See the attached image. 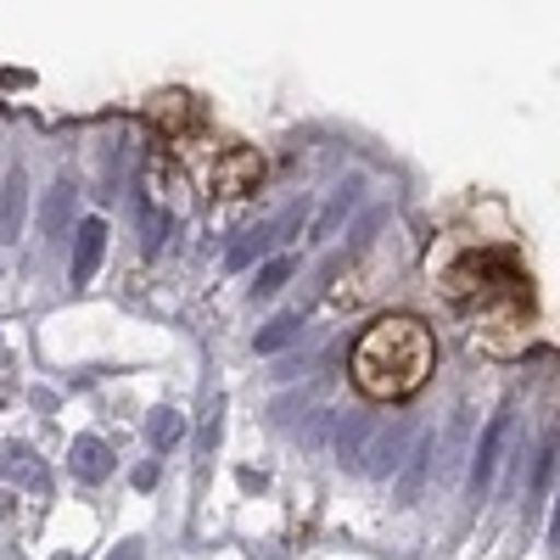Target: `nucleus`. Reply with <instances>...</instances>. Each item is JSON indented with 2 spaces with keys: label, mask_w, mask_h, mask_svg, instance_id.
<instances>
[{
  "label": "nucleus",
  "mask_w": 560,
  "mask_h": 560,
  "mask_svg": "<svg viewBox=\"0 0 560 560\" xmlns=\"http://www.w3.org/2000/svg\"><path fill=\"white\" fill-rule=\"evenodd\" d=\"M443 303L488 353H516L533 337V275L504 242H443L432 253Z\"/></svg>",
  "instance_id": "f257e3e1"
},
{
  "label": "nucleus",
  "mask_w": 560,
  "mask_h": 560,
  "mask_svg": "<svg viewBox=\"0 0 560 560\" xmlns=\"http://www.w3.org/2000/svg\"><path fill=\"white\" fill-rule=\"evenodd\" d=\"M432 331L420 325L415 314H387L376 319L370 331L359 337L353 348V382L364 398H376V404H393V398H409L427 387L432 376Z\"/></svg>",
  "instance_id": "f03ea898"
},
{
  "label": "nucleus",
  "mask_w": 560,
  "mask_h": 560,
  "mask_svg": "<svg viewBox=\"0 0 560 560\" xmlns=\"http://www.w3.org/2000/svg\"><path fill=\"white\" fill-rule=\"evenodd\" d=\"M258 179H264V158L253 147H224L208 168L213 197H247V191H258Z\"/></svg>",
  "instance_id": "7ed1b4c3"
},
{
  "label": "nucleus",
  "mask_w": 560,
  "mask_h": 560,
  "mask_svg": "<svg viewBox=\"0 0 560 560\" xmlns=\"http://www.w3.org/2000/svg\"><path fill=\"white\" fill-rule=\"evenodd\" d=\"M147 118H152L168 140H179V135H191V129H197V102L185 96V90H163V96L147 102Z\"/></svg>",
  "instance_id": "20e7f679"
},
{
  "label": "nucleus",
  "mask_w": 560,
  "mask_h": 560,
  "mask_svg": "<svg viewBox=\"0 0 560 560\" xmlns=\"http://www.w3.org/2000/svg\"><path fill=\"white\" fill-rule=\"evenodd\" d=\"M102 253H107V219H84L79 224V247H73V287H90V280H96Z\"/></svg>",
  "instance_id": "39448f33"
},
{
  "label": "nucleus",
  "mask_w": 560,
  "mask_h": 560,
  "mask_svg": "<svg viewBox=\"0 0 560 560\" xmlns=\"http://www.w3.org/2000/svg\"><path fill=\"white\" fill-rule=\"evenodd\" d=\"M504 432H510V409H499V415L488 420V432H482V443H477V459H471V488H477V493L493 482V465H499Z\"/></svg>",
  "instance_id": "423d86ee"
},
{
  "label": "nucleus",
  "mask_w": 560,
  "mask_h": 560,
  "mask_svg": "<svg viewBox=\"0 0 560 560\" xmlns=\"http://www.w3.org/2000/svg\"><path fill=\"white\" fill-rule=\"evenodd\" d=\"M113 459H118V454H113L102 438H79L73 454H68V465H73L79 482H107V477H113Z\"/></svg>",
  "instance_id": "0eeeda50"
},
{
  "label": "nucleus",
  "mask_w": 560,
  "mask_h": 560,
  "mask_svg": "<svg viewBox=\"0 0 560 560\" xmlns=\"http://www.w3.org/2000/svg\"><path fill=\"white\" fill-rule=\"evenodd\" d=\"M23 208H28V179H23V168H12L7 179H0V242H18Z\"/></svg>",
  "instance_id": "6e6552de"
},
{
  "label": "nucleus",
  "mask_w": 560,
  "mask_h": 560,
  "mask_svg": "<svg viewBox=\"0 0 560 560\" xmlns=\"http://www.w3.org/2000/svg\"><path fill=\"white\" fill-rule=\"evenodd\" d=\"M73 219V185H57V191H45V208H39V230L45 236H62Z\"/></svg>",
  "instance_id": "1a4fd4ad"
},
{
  "label": "nucleus",
  "mask_w": 560,
  "mask_h": 560,
  "mask_svg": "<svg viewBox=\"0 0 560 560\" xmlns=\"http://www.w3.org/2000/svg\"><path fill=\"white\" fill-rule=\"evenodd\" d=\"M147 438H152L158 454L179 448V443H185V415H179V409H158V415L147 420Z\"/></svg>",
  "instance_id": "9d476101"
},
{
  "label": "nucleus",
  "mask_w": 560,
  "mask_h": 560,
  "mask_svg": "<svg viewBox=\"0 0 560 560\" xmlns=\"http://www.w3.org/2000/svg\"><path fill=\"white\" fill-rule=\"evenodd\" d=\"M298 331H303V319H298V314H280V319L269 325V331H258V342H253V348H258V353H280Z\"/></svg>",
  "instance_id": "9b49d317"
},
{
  "label": "nucleus",
  "mask_w": 560,
  "mask_h": 560,
  "mask_svg": "<svg viewBox=\"0 0 560 560\" xmlns=\"http://www.w3.org/2000/svg\"><path fill=\"white\" fill-rule=\"evenodd\" d=\"M292 280V258H275V264H264L258 269V280H253V298H275L280 287Z\"/></svg>",
  "instance_id": "f8f14e48"
},
{
  "label": "nucleus",
  "mask_w": 560,
  "mask_h": 560,
  "mask_svg": "<svg viewBox=\"0 0 560 560\" xmlns=\"http://www.w3.org/2000/svg\"><path fill=\"white\" fill-rule=\"evenodd\" d=\"M258 242H264V236H253V242H242L236 253H230V269H247V264H253V253H258Z\"/></svg>",
  "instance_id": "ddd939ff"
},
{
  "label": "nucleus",
  "mask_w": 560,
  "mask_h": 560,
  "mask_svg": "<svg viewBox=\"0 0 560 560\" xmlns=\"http://www.w3.org/2000/svg\"><path fill=\"white\" fill-rule=\"evenodd\" d=\"M135 488H158V465H140V471H135Z\"/></svg>",
  "instance_id": "4468645a"
},
{
  "label": "nucleus",
  "mask_w": 560,
  "mask_h": 560,
  "mask_svg": "<svg viewBox=\"0 0 560 560\" xmlns=\"http://www.w3.org/2000/svg\"><path fill=\"white\" fill-rule=\"evenodd\" d=\"M113 560H140V544H135V538H124V544L113 549Z\"/></svg>",
  "instance_id": "2eb2a0df"
},
{
  "label": "nucleus",
  "mask_w": 560,
  "mask_h": 560,
  "mask_svg": "<svg viewBox=\"0 0 560 560\" xmlns=\"http://www.w3.org/2000/svg\"><path fill=\"white\" fill-rule=\"evenodd\" d=\"M549 549H560V499H555V522H549Z\"/></svg>",
  "instance_id": "dca6fc26"
}]
</instances>
